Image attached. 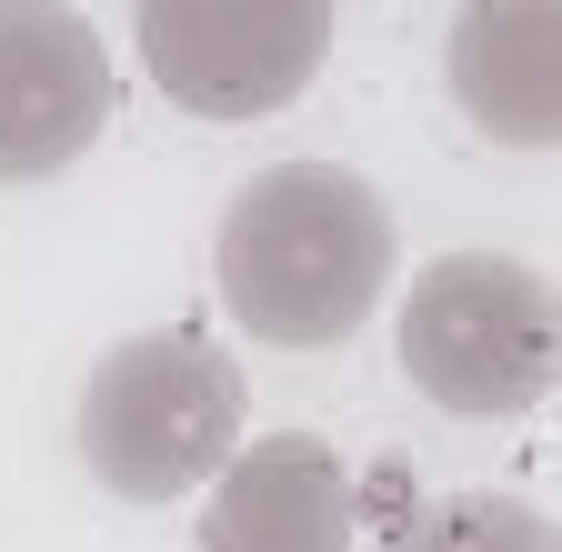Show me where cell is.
<instances>
[{"mask_svg":"<svg viewBox=\"0 0 562 552\" xmlns=\"http://www.w3.org/2000/svg\"><path fill=\"white\" fill-rule=\"evenodd\" d=\"M111 131V50L81 11L0 0V181H50Z\"/></svg>","mask_w":562,"mask_h":552,"instance_id":"5b68a950","label":"cell"},{"mask_svg":"<svg viewBox=\"0 0 562 552\" xmlns=\"http://www.w3.org/2000/svg\"><path fill=\"white\" fill-rule=\"evenodd\" d=\"M382 552H562V542L513 493H442V503H422Z\"/></svg>","mask_w":562,"mask_h":552,"instance_id":"ba28073f","label":"cell"},{"mask_svg":"<svg viewBox=\"0 0 562 552\" xmlns=\"http://www.w3.org/2000/svg\"><path fill=\"white\" fill-rule=\"evenodd\" d=\"M392 261H402L392 201L341 161L251 171L222 212V241H211L232 322L251 341H271V352H331V341H351L382 312Z\"/></svg>","mask_w":562,"mask_h":552,"instance_id":"6da1fadb","label":"cell"},{"mask_svg":"<svg viewBox=\"0 0 562 552\" xmlns=\"http://www.w3.org/2000/svg\"><path fill=\"white\" fill-rule=\"evenodd\" d=\"M241 452V362L211 331H131L81 382V462L121 503H181Z\"/></svg>","mask_w":562,"mask_h":552,"instance_id":"7a4b0ae2","label":"cell"},{"mask_svg":"<svg viewBox=\"0 0 562 552\" xmlns=\"http://www.w3.org/2000/svg\"><path fill=\"white\" fill-rule=\"evenodd\" d=\"M392 352L422 402L462 412V423H513L552 402L562 331H552V282L513 251H442L412 271Z\"/></svg>","mask_w":562,"mask_h":552,"instance_id":"3957f363","label":"cell"},{"mask_svg":"<svg viewBox=\"0 0 562 552\" xmlns=\"http://www.w3.org/2000/svg\"><path fill=\"white\" fill-rule=\"evenodd\" d=\"M562 21L542 0L513 11H452V101L472 111V131L513 151H542L562 131Z\"/></svg>","mask_w":562,"mask_h":552,"instance_id":"52a82bcc","label":"cell"},{"mask_svg":"<svg viewBox=\"0 0 562 552\" xmlns=\"http://www.w3.org/2000/svg\"><path fill=\"white\" fill-rule=\"evenodd\" d=\"M131 41L161 101H181L191 121H271L322 81L331 11L312 0H151Z\"/></svg>","mask_w":562,"mask_h":552,"instance_id":"277c9868","label":"cell"},{"mask_svg":"<svg viewBox=\"0 0 562 552\" xmlns=\"http://www.w3.org/2000/svg\"><path fill=\"white\" fill-rule=\"evenodd\" d=\"M362 503H351V462L322 432H261L211 472L201 503V552H351Z\"/></svg>","mask_w":562,"mask_h":552,"instance_id":"8992f818","label":"cell"}]
</instances>
